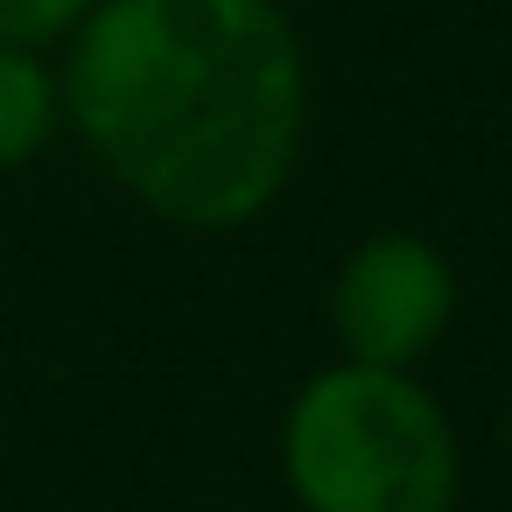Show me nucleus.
I'll list each match as a JSON object with an SVG mask.
<instances>
[{
    "label": "nucleus",
    "mask_w": 512,
    "mask_h": 512,
    "mask_svg": "<svg viewBox=\"0 0 512 512\" xmlns=\"http://www.w3.org/2000/svg\"><path fill=\"white\" fill-rule=\"evenodd\" d=\"M64 127V78L36 50L0 43V176H15Z\"/></svg>",
    "instance_id": "4"
},
{
    "label": "nucleus",
    "mask_w": 512,
    "mask_h": 512,
    "mask_svg": "<svg viewBox=\"0 0 512 512\" xmlns=\"http://www.w3.org/2000/svg\"><path fill=\"white\" fill-rule=\"evenodd\" d=\"M64 120L162 225L239 232L302 155V36L274 0H99L71 36Z\"/></svg>",
    "instance_id": "1"
},
{
    "label": "nucleus",
    "mask_w": 512,
    "mask_h": 512,
    "mask_svg": "<svg viewBox=\"0 0 512 512\" xmlns=\"http://www.w3.org/2000/svg\"><path fill=\"white\" fill-rule=\"evenodd\" d=\"M92 8L99 0H0V43L43 57L50 43H71Z\"/></svg>",
    "instance_id": "5"
},
{
    "label": "nucleus",
    "mask_w": 512,
    "mask_h": 512,
    "mask_svg": "<svg viewBox=\"0 0 512 512\" xmlns=\"http://www.w3.org/2000/svg\"><path fill=\"white\" fill-rule=\"evenodd\" d=\"M456 316V274L442 246L414 232H372L344 253L330 281V330L351 365L414 372Z\"/></svg>",
    "instance_id": "3"
},
{
    "label": "nucleus",
    "mask_w": 512,
    "mask_h": 512,
    "mask_svg": "<svg viewBox=\"0 0 512 512\" xmlns=\"http://www.w3.org/2000/svg\"><path fill=\"white\" fill-rule=\"evenodd\" d=\"M505 449H512V421H505Z\"/></svg>",
    "instance_id": "6"
},
{
    "label": "nucleus",
    "mask_w": 512,
    "mask_h": 512,
    "mask_svg": "<svg viewBox=\"0 0 512 512\" xmlns=\"http://www.w3.org/2000/svg\"><path fill=\"white\" fill-rule=\"evenodd\" d=\"M281 477L302 512H449L456 428L414 372L330 365L281 421Z\"/></svg>",
    "instance_id": "2"
}]
</instances>
